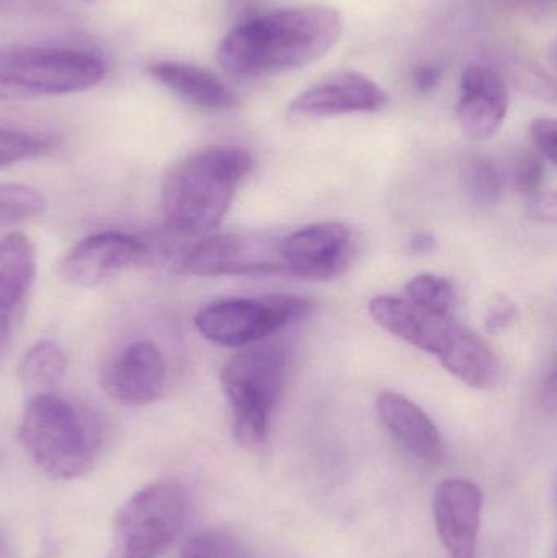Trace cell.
Instances as JSON below:
<instances>
[{
    "instance_id": "cell-1",
    "label": "cell",
    "mask_w": 557,
    "mask_h": 558,
    "mask_svg": "<svg viewBox=\"0 0 557 558\" xmlns=\"http://www.w3.org/2000/svg\"><path fill=\"white\" fill-rule=\"evenodd\" d=\"M339 10L311 5L258 13L239 23L218 48V62L235 77H257L303 68L339 41Z\"/></svg>"
},
{
    "instance_id": "cell-2",
    "label": "cell",
    "mask_w": 557,
    "mask_h": 558,
    "mask_svg": "<svg viewBox=\"0 0 557 558\" xmlns=\"http://www.w3.org/2000/svg\"><path fill=\"white\" fill-rule=\"evenodd\" d=\"M252 167L251 154L232 146L205 147L180 160L160 192L167 228L186 238L215 231Z\"/></svg>"
},
{
    "instance_id": "cell-3",
    "label": "cell",
    "mask_w": 557,
    "mask_h": 558,
    "mask_svg": "<svg viewBox=\"0 0 557 558\" xmlns=\"http://www.w3.org/2000/svg\"><path fill=\"white\" fill-rule=\"evenodd\" d=\"M368 312L379 327L434 354L467 386L489 389L500 379V361L493 348L450 312L434 311L395 295H376L370 301Z\"/></svg>"
},
{
    "instance_id": "cell-4",
    "label": "cell",
    "mask_w": 557,
    "mask_h": 558,
    "mask_svg": "<svg viewBox=\"0 0 557 558\" xmlns=\"http://www.w3.org/2000/svg\"><path fill=\"white\" fill-rule=\"evenodd\" d=\"M19 438L49 477L74 481L95 465L104 429L95 413L56 392L35 393L20 420Z\"/></svg>"
},
{
    "instance_id": "cell-5",
    "label": "cell",
    "mask_w": 557,
    "mask_h": 558,
    "mask_svg": "<svg viewBox=\"0 0 557 558\" xmlns=\"http://www.w3.org/2000/svg\"><path fill=\"white\" fill-rule=\"evenodd\" d=\"M290 371V353L281 343L241 348L221 369V387L232 410L235 439L249 449L264 445L271 416Z\"/></svg>"
},
{
    "instance_id": "cell-6",
    "label": "cell",
    "mask_w": 557,
    "mask_h": 558,
    "mask_svg": "<svg viewBox=\"0 0 557 558\" xmlns=\"http://www.w3.org/2000/svg\"><path fill=\"white\" fill-rule=\"evenodd\" d=\"M104 61L77 49L0 46V98L65 95L104 81Z\"/></svg>"
},
{
    "instance_id": "cell-7",
    "label": "cell",
    "mask_w": 557,
    "mask_h": 558,
    "mask_svg": "<svg viewBox=\"0 0 557 558\" xmlns=\"http://www.w3.org/2000/svg\"><path fill=\"white\" fill-rule=\"evenodd\" d=\"M189 517L190 497L182 485H149L118 511L105 558H159L179 539Z\"/></svg>"
},
{
    "instance_id": "cell-8",
    "label": "cell",
    "mask_w": 557,
    "mask_h": 558,
    "mask_svg": "<svg viewBox=\"0 0 557 558\" xmlns=\"http://www.w3.org/2000/svg\"><path fill=\"white\" fill-rule=\"evenodd\" d=\"M313 308L311 299L293 294L221 299L196 312L195 327L211 343L245 348L303 320Z\"/></svg>"
},
{
    "instance_id": "cell-9",
    "label": "cell",
    "mask_w": 557,
    "mask_h": 558,
    "mask_svg": "<svg viewBox=\"0 0 557 558\" xmlns=\"http://www.w3.org/2000/svg\"><path fill=\"white\" fill-rule=\"evenodd\" d=\"M281 241L257 232L208 235L182 255L179 270L193 277L287 275Z\"/></svg>"
},
{
    "instance_id": "cell-10",
    "label": "cell",
    "mask_w": 557,
    "mask_h": 558,
    "mask_svg": "<svg viewBox=\"0 0 557 558\" xmlns=\"http://www.w3.org/2000/svg\"><path fill=\"white\" fill-rule=\"evenodd\" d=\"M169 364L153 340L124 344L105 363L100 383L105 392L130 407L149 405L166 392Z\"/></svg>"
},
{
    "instance_id": "cell-11",
    "label": "cell",
    "mask_w": 557,
    "mask_h": 558,
    "mask_svg": "<svg viewBox=\"0 0 557 558\" xmlns=\"http://www.w3.org/2000/svg\"><path fill=\"white\" fill-rule=\"evenodd\" d=\"M355 255L352 232L339 222L306 226L281 241L287 275L327 281L340 277Z\"/></svg>"
},
{
    "instance_id": "cell-12",
    "label": "cell",
    "mask_w": 557,
    "mask_h": 558,
    "mask_svg": "<svg viewBox=\"0 0 557 558\" xmlns=\"http://www.w3.org/2000/svg\"><path fill=\"white\" fill-rule=\"evenodd\" d=\"M388 105L385 88L366 74L342 71L298 95L288 107L291 120H319L350 113H375Z\"/></svg>"
},
{
    "instance_id": "cell-13",
    "label": "cell",
    "mask_w": 557,
    "mask_h": 558,
    "mask_svg": "<svg viewBox=\"0 0 557 558\" xmlns=\"http://www.w3.org/2000/svg\"><path fill=\"white\" fill-rule=\"evenodd\" d=\"M146 255L140 239L123 232H98L75 244L59 264V277L77 288H95L118 277Z\"/></svg>"
},
{
    "instance_id": "cell-14",
    "label": "cell",
    "mask_w": 557,
    "mask_h": 558,
    "mask_svg": "<svg viewBox=\"0 0 557 558\" xmlns=\"http://www.w3.org/2000/svg\"><path fill=\"white\" fill-rule=\"evenodd\" d=\"M483 494L474 482L448 478L434 495L438 537L451 558H476Z\"/></svg>"
},
{
    "instance_id": "cell-15",
    "label": "cell",
    "mask_w": 557,
    "mask_h": 558,
    "mask_svg": "<svg viewBox=\"0 0 557 558\" xmlns=\"http://www.w3.org/2000/svg\"><path fill=\"white\" fill-rule=\"evenodd\" d=\"M509 111L506 82L487 65H470L461 75L458 123L467 136L487 140L502 126Z\"/></svg>"
},
{
    "instance_id": "cell-16",
    "label": "cell",
    "mask_w": 557,
    "mask_h": 558,
    "mask_svg": "<svg viewBox=\"0 0 557 558\" xmlns=\"http://www.w3.org/2000/svg\"><path fill=\"white\" fill-rule=\"evenodd\" d=\"M36 278V251L20 232L0 239V361L12 343L15 322Z\"/></svg>"
},
{
    "instance_id": "cell-17",
    "label": "cell",
    "mask_w": 557,
    "mask_h": 558,
    "mask_svg": "<svg viewBox=\"0 0 557 558\" xmlns=\"http://www.w3.org/2000/svg\"><path fill=\"white\" fill-rule=\"evenodd\" d=\"M376 410L386 428L415 458L441 461L445 442L431 416L408 397L396 392L379 393Z\"/></svg>"
},
{
    "instance_id": "cell-18",
    "label": "cell",
    "mask_w": 557,
    "mask_h": 558,
    "mask_svg": "<svg viewBox=\"0 0 557 558\" xmlns=\"http://www.w3.org/2000/svg\"><path fill=\"white\" fill-rule=\"evenodd\" d=\"M150 75L173 94L205 110H231L238 95L208 69L186 62L162 61L149 68Z\"/></svg>"
},
{
    "instance_id": "cell-19",
    "label": "cell",
    "mask_w": 557,
    "mask_h": 558,
    "mask_svg": "<svg viewBox=\"0 0 557 558\" xmlns=\"http://www.w3.org/2000/svg\"><path fill=\"white\" fill-rule=\"evenodd\" d=\"M68 357L55 341L43 340L33 344L19 364V380L35 393L55 392L65 377Z\"/></svg>"
},
{
    "instance_id": "cell-20",
    "label": "cell",
    "mask_w": 557,
    "mask_h": 558,
    "mask_svg": "<svg viewBox=\"0 0 557 558\" xmlns=\"http://www.w3.org/2000/svg\"><path fill=\"white\" fill-rule=\"evenodd\" d=\"M46 198L38 190L0 183V228L23 225L45 213Z\"/></svg>"
},
{
    "instance_id": "cell-21",
    "label": "cell",
    "mask_w": 557,
    "mask_h": 558,
    "mask_svg": "<svg viewBox=\"0 0 557 558\" xmlns=\"http://www.w3.org/2000/svg\"><path fill=\"white\" fill-rule=\"evenodd\" d=\"M468 195L477 205H493L500 198L504 179L493 160L486 157H471L461 172Z\"/></svg>"
},
{
    "instance_id": "cell-22",
    "label": "cell",
    "mask_w": 557,
    "mask_h": 558,
    "mask_svg": "<svg viewBox=\"0 0 557 558\" xmlns=\"http://www.w3.org/2000/svg\"><path fill=\"white\" fill-rule=\"evenodd\" d=\"M182 558H257L234 534L206 531L196 534L183 547Z\"/></svg>"
},
{
    "instance_id": "cell-23",
    "label": "cell",
    "mask_w": 557,
    "mask_h": 558,
    "mask_svg": "<svg viewBox=\"0 0 557 558\" xmlns=\"http://www.w3.org/2000/svg\"><path fill=\"white\" fill-rule=\"evenodd\" d=\"M409 301L424 307L434 308V311L450 312L453 311L457 302V291L453 284L447 278L437 277V275L424 274L412 278L405 284Z\"/></svg>"
},
{
    "instance_id": "cell-24",
    "label": "cell",
    "mask_w": 557,
    "mask_h": 558,
    "mask_svg": "<svg viewBox=\"0 0 557 558\" xmlns=\"http://www.w3.org/2000/svg\"><path fill=\"white\" fill-rule=\"evenodd\" d=\"M55 147L48 137L36 136L13 128L0 126V167L36 159Z\"/></svg>"
},
{
    "instance_id": "cell-25",
    "label": "cell",
    "mask_w": 557,
    "mask_h": 558,
    "mask_svg": "<svg viewBox=\"0 0 557 558\" xmlns=\"http://www.w3.org/2000/svg\"><path fill=\"white\" fill-rule=\"evenodd\" d=\"M546 167L543 157L525 154L517 160L513 169V186L523 195L532 196L542 189Z\"/></svg>"
},
{
    "instance_id": "cell-26",
    "label": "cell",
    "mask_w": 557,
    "mask_h": 558,
    "mask_svg": "<svg viewBox=\"0 0 557 558\" xmlns=\"http://www.w3.org/2000/svg\"><path fill=\"white\" fill-rule=\"evenodd\" d=\"M530 136L543 159L556 163L557 128L553 118H536L530 124Z\"/></svg>"
},
{
    "instance_id": "cell-27",
    "label": "cell",
    "mask_w": 557,
    "mask_h": 558,
    "mask_svg": "<svg viewBox=\"0 0 557 558\" xmlns=\"http://www.w3.org/2000/svg\"><path fill=\"white\" fill-rule=\"evenodd\" d=\"M517 317H519V311H517L516 304L509 299L499 298L487 307L484 325L491 333H500V331L507 330L517 320Z\"/></svg>"
},
{
    "instance_id": "cell-28",
    "label": "cell",
    "mask_w": 557,
    "mask_h": 558,
    "mask_svg": "<svg viewBox=\"0 0 557 558\" xmlns=\"http://www.w3.org/2000/svg\"><path fill=\"white\" fill-rule=\"evenodd\" d=\"M493 2L509 12L519 13L529 19H542L552 10L555 0H493Z\"/></svg>"
},
{
    "instance_id": "cell-29",
    "label": "cell",
    "mask_w": 557,
    "mask_h": 558,
    "mask_svg": "<svg viewBox=\"0 0 557 558\" xmlns=\"http://www.w3.org/2000/svg\"><path fill=\"white\" fill-rule=\"evenodd\" d=\"M530 211L540 221H556V196L553 192H538L529 196Z\"/></svg>"
},
{
    "instance_id": "cell-30",
    "label": "cell",
    "mask_w": 557,
    "mask_h": 558,
    "mask_svg": "<svg viewBox=\"0 0 557 558\" xmlns=\"http://www.w3.org/2000/svg\"><path fill=\"white\" fill-rule=\"evenodd\" d=\"M441 71L437 65H421L414 72V85L422 94L434 90L440 82Z\"/></svg>"
},
{
    "instance_id": "cell-31",
    "label": "cell",
    "mask_w": 557,
    "mask_h": 558,
    "mask_svg": "<svg viewBox=\"0 0 557 558\" xmlns=\"http://www.w3.org/2000/svg\"><path fill=\"white\" fill-rule=\"evenodd\" d=\"M265 0H228V9L235 19L245 22L258 15Z\"/></svg>"
},
{
    "instance_id": "cell-32",
    "label": "cell",
    "mask_w": 557,
    "mask_h": 558,
    "mask_svg": "<svg viewBox=\"0 0 557 558\" xmlns=\"http://www.w3.org/2000/svg\"><path fill=\"white\" fill-rule=\"evenodd\" d=\"M409 247H411L414 254H431L435 248V238L434 235L427 234V232H421V234L412 238Z\"/></svg>"
},
{
    "instance_id": "cell-33",
    "label": "cell",
    "mask_w": 557,
    "mask_h": 558,
    "mask_svg": "<svg viewBox=\"0 0 557 558\" xmlns=\"http://www.w3.org/2000/svg\"><path fill=\"white\" fill-rule=\"evenodd\" d=\"M556 373L555 369H553L552 374H549L548 380L545 383V387H543V403H545V407L549 412H555L556 410Z\"/></svg>"
},
{
    "instance_id": "cell-34",
    "label": "cell",
    "mask_w": 557,
    "mask_h": 558,
    "mask_svg": "<svg viewBox=\"0 0 557 558\" xmlns=\"http://www.w3.org/2000/svg\"><path fill=\"white\" fill-rule=\"evenodd\" d=\"M3 549H5V544H3L2 536H0V557H2Z\"/></svg>"
}]
</instances>
